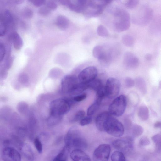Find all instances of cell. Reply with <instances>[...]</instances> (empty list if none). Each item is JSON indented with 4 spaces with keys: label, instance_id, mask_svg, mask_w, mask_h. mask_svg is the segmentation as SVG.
<instances>
[{
    "label": "cell",
    "instance_id": "6da1fadb",
    "mask_svg": "<svg viewBox=\"0 0 161 161\" xmlns=\"http://www.w3.org/2000/svg\"><path fill=\"white\" fill-rule=\"evenodd\" d=\"M61 86L63 92L72 95L78 94L84 90L83 84L78 77L73 75L64 76L61 81Z\"/></svg>",
    "mask_w": 161,
    "mask_h": 161
},
{
    "label": "cell",
    "instance_id": "7a4b0ae2",
    "mask_svg": "<svg viewBox=\"0 0 161 161\" xmlns=\"http://www.w3.org/2000/svg\"><path fill=\"white\" fill-rule=\"evenodd\" d=\"M103 130L112 136L119 137L123 134L124 128L121 122L111 115L104 123Z\"/></svg>",
    "mask_w": 161,
    "mask_h": 161
},
{
    "label": "cell",
    "instance_id": "3957f363",
    "mask_svg": "<svg viewBox=\"0 0 161 161\" xmlns=\"http://www.w3.org/2000/svg\"><path fill=\"white\" fill-rule=\"evenodd\" d=\"M71 103L70 101L64 99L53 100L50 104V115L62 116L69 110Z\"/></svg>",
    "mask_w": 161,
    "mask_h": 161
},
{
    "label": "cell",
    "instance_id": "277c9868",
    "mask_svg": "<svg viewBox=\"0 0 161 161\" xmlns=\"http://www.w3.org/2000/svg\"><path fill=\"white\" fill-rule=\"evenodd\" d=\"M126 98L124 95H121L116 97L110 104L109 112L111 115L116 116H121L126 107Z\"/></svg>",
    "mask_w": 161,
    "mask_h": 161
},
{
    "label": "cell",
    "instance_id": "5b68a950",
    "mask_svg": "<svg viewBox=\"0 0 161 161\" xmlns=\"http://www.w3.org/2000/svg\"><path fill=\"white\" fill-rule=\"evenodd\" d=\"M104 88L106 97L112 99L119 94L120 89V83L117 79L110 78L107 80Z\"/></svg>",
    "mask_w": 161,
    "mask_h": 161
},
{
    "label": "cell",
    "instance_id": "8992f818",
    "mask_svg": "<svg viewBox=\"0 0 161 161\" xmlns=\"http://www.w3.org/2000/svg\"><path fill=\"white\" fill-rule=\"evenodd\" d=\"M97 75V71L95 67L89 66L80 73L78 78L80 82L88 84L96 78Z\"/></svg>",
    "mask_w": 161,
    "mask_h": 161
},
{
    "label": "cell",
    "instance_id": "52a82bcc",
    "mask_svg": "<svg viewBox=\"0 0 161 161\" xmlns=\"http://www.w3.org/2000/svg\"><path fill=\"white\" fill-rule=\"evenodd\" d=\"M111 151L110 146L108 144H102L94 151L93 158L97 161H107L108 159Z\"/></svg>",
    "mask_w": 161,
    "mask_h": 161
},
{
    "label": "cell",
    "instance_id": "ba28073f",
    "mask_svg": "<svg viewBox=\"0 0 161 161\" xmlns=\"http://www.w3.org/2000/svg\"><path fill=\"white\" fill-rule=\"evenodd\" d=\"M1 157L4 161H20L21 156L20 153L12 147H4L2 150Z\"/></svg>",
    "mask_w": 161,
    "mask_h": 161
},
{
    "label": "cell",
    "instance_id": "9c48e42d",
    "mask_svg": "<svg viewBox=\"0 0 161 161\" xmlns=\"http://www.w3.org/2000/svg\"><path fill=\"white\" fill-rule=\"evenodd\" d=\"M112 145L113 147L117 150L120 151H125L132 147V140L129 137L125 139H118L114 141Z\"/></svg>",
    "mask_w": 161,
    "mask_h": 161
},
{
    "label": "cell",
    "instance_id": "30bf717a",
    "mask_svg": "<svg viewBox=\"0 0 161 161\" xmlns=\"http://www.w3.org/2000/svg\"><path fill=\"white\" fill-rule=\"evenodd\" d=\"M80 136V131L78 128L75 126H72L69 129L65 136V145L70 148L74 140Z\"/></svg>",
    "mask_w": 161,
    "mask_h": 161
},
{
    "label": "cell",
    "instance_id": "8fae6325",
    "mask_svg": "<svg viewBox=\"0 0 161 161\" xmlns=\"http://www.w3.org/2000/svg\"><path fill=\"white\" fill-rule=\"evenodd\" d=\"M71 159L75 161H89L90 157L81 149H76L73 150L70 153Z\"/></svg>",
    "mask_w": 161,
    "mask_h": 161
},
{
    "label": "cell",
    "instance_id": "7c38bea8",
    "mask_svg": "<svg viewBox=\"0 0 161 161\" xmlns=\"http://www.w3.org/2000/svg\"><path fill=\"white\" fill-rule=\"evenodd\" d=\"M24 157L29 161L34 160V153L31 147L24 142L22 143L18 148Z\"/></svg>",
    "mask_w": 161,
    "mask_h": 161
},
{
    "label": "cell",
    "instance_id": "4fadbf2b",
    "mask_svg": "<svg viewBox=\"0 0 161 161\" xmlns=\"http://www.w3.org/2000/svg\"><path fill=\"white\" fill-rule=\"evenodd\" d=\"M111 114L108 112L105 111L99 114L95 119V124L97 129L100 131H103L104 123L108 118Z\"/></svg>",
    "mask_w": 161,
    "mask_h": 161
},
{
    "label": "cell",
    "instance_id": "5bb4252c",
    "mask_svg": "<svg viewBox=\"0 0 161 161\" xmlns=\"http://www.w3.org/2000/svg\"><path fill=\"white\" fill-rule=\"evenodd\" d=\"M13 112L9 106H4L0 108V122H8Z\"/></svg>",
    "mask_w": 161,
    "mask_h": 161
},
{
    "label": "cell",
    "instance_id": "9a60e30c",
    "mask_svg": "<svg viewBox=\"0 0 161 161\" xmlns=\"http://www.w3.org/2000/svg\"><path fill=\"white\" fill-rule=\"evenodd\" d=\"M124 62L126 66L129 68H134L137 66L138 60L134 55L128 53L124 56Z\"/></svg>",
    "mask_w": 161,
    "mask_h": 161
},
{
    "label": "cell",
    "instance_id": "2e32d148",
    "mask_svg": "<svg viewBox=\"0 0 161 161\" xmlns=\"http://www.w3.org/2000/svg\"><path fill=\"white\" fill-rule=\"evenodd\" d=\"M11 36L14 48L17 50L20 49L22 47L23 42L19 35L17 32H14Z\"/></svg>",
    "mask_w": 161,
    "mask_h": 161
},
{
    "label": "cell",
    "instance_id": "e0dca14e",
    "mask_svg": "<svg viewBox=\"0 0 161 161\" xmlns=\"http://www.w3.org/2000/svg\"><path fill=\"white\" fill-rule=\"evenodd\" d=\"M70 147L65 145L54 158V161H66L67 160L69 153Z\"/></svg>",
    "mask_w": 161,
    "mask_h": 161
},
{
    "label": "cell",
    "instance_id": "ac0fdd59",
    "mask_svg": "<svg viewBox=\"0 0 161 161\" xmlns=\"http://www.w3.org/2000/svg\"><path fill=\"white\" fill-rule=\"evenodd\" d=\"M72 146L76 149H84L87 148V143L86 140L80 136L74 140L72 143Z\"/></svg>",
    "mask_w": 161,
    "mask_h": 161
},
{
    "label": "cell",
    "instance_id": "d6986e66",
    "mask_svg": "<svg viewBox=\"0 0 161 161\" xmlns=\"http://www.w3.org/2000/svg\"><path fill=\"white\" fill-rule=\"evenodd\" d=\"M56 24L59 28L64 30L68 27L69 21L66 17L60 15L58 16L56 19Z\"/></svg>",
    "mask_w": 161,
    "mask_h": 161
},
{
    "label": "cell",
    "instance_id": "ffe728a7",
    "mask_svg": "<svg viewBox=\"0 0 161 161\" xmlns=\"http://www.w3.org/2000/svg\"><path fill=\"white\" fill-rule=\"evenodd\" d=\"M14 129H15V132L14 133L21 140L24 141L27 134V130L26 128L21 125Z\"/></svg>",
    "mask_w": 161,
    "mask_h": 161
},
{
    "label": "cell",
    "instance_id": "44dd1931",
    "mask_svg": "<svg viewBox=\"0 0 161 161\" xmlns=\"http://www.w3.org/2000/svg\"><path fill=\"white\" fill-rule=\"evenodd\" d=\"M138 115L142 120H147L149 117V112L148 108L144 106H141L138 110Z\"/></svg>",
    "mask_w": 161,
    "mask_h": 161
},
{
    "label": "cell",
    "instance_id": "7402d4cb",
    "mask_svg": "<svg viewBox=\"0 0 161 161\" xmlns=\"http://www.w3.org/2000/svg\"><path fill=\"white\" fill-rule=\"evenodd\" d=\"M101 103L100 101L96 99L94 102L88 108L87 110V115L90 116L93 115L99 108Z\"/></svg>",
    "mask_w": 161,
    "mask_h": 161
},
{
    "label": "cell",
    "instance_id": "603a6c76",
    "mask_svg": "<svg viewBox=\"0 0 161 161\" xmlns=\"http://www.w3.org/2000/svg\"><path fill=\"white\" fill-rule=\"evenodd\" d=\"M16 108L21 114L25 115L28 111V107L27 103L24 101H20L17 104Z\"/></svg>",
    "mask_w": 161,
    "mask_h": 161
},
{
    "label": "cell",
    "instance_id": "cb8c5ba5",
    "mask_svg": "<svg viewBox=\"0 0 161 161\" xmlns=\"http://www.w3.org/2000/svg\"><path fill=\"white\" fill-rule=\"evenodd\" d=\"M103 86L101 80L96 78L88 84V88L92 89L96 91Z\"/></svg>",
    "mask_w": 161,
    "mask_h": 161
},
{
    "label": "cell",
    "instance_id": "d4e9b609",
    "mask_svg": "<svg viewBox=\"0 0 161 161\" xmlns=\"http://www.w3.org/2000/svg\"><path fill=\"white\" fill-rule=\"evenodd\" d=\"M112 161H123L126 160L125 157L123 153L120 151H116L114 152L111 157Z\"/></svg>",
    "mask_w": 161,
    "mask_h": 161
},
{
    "label": "cell",
    "instance_id": "484cf974",
    "mask_svg": "<svg viewBox=\"0 0 161 161\" xmlns=\"http://www.w3.org/2000/svg\"><path fill=\"white\" fill-rule=\"evenodd\" d=\"M62 116L50 115L47 119V123L50 126H53L59 123L61 120Z\"/></svg>",
    "mask_w": 161,
    "mask_h": 161
},
{
    "label": "cell",
    "instance_id": "4316f807",
    "mask_svg": "<svg viewBox=\"0 0 161 161\" xmlns=\"http://www.w3.org/2000/svg\"><path fill=\"white\" fill-rule=\"evenodd\" d=\"M152 140L154 142L156 150L160 151L161 149V137L160 134H158L153 136L152 137Z\"/></svg>",
    "mask_w": 161,
    "mask_h": 161
},
{
    "label": "cell",
    "instance_id": "83f0119b",
    "mask_svg": "<svg viewBox=\"0 0 161 161\" xmlns=\"http://www.w3.org/2000/svg\"><path fill=\"white\" fill-rule=\"evenodd\" d=\"M8 131L7 128L3 125H0V142L8 138Z\"/></svg>",
    "mask_w": 161,
    "mask_h": 161
},
{
    "label": "cell",
    "instance_id": "f1b7e54d",
    "mask_svg": "<svg viewBox=\"0 0 161 161\" xmlns=\"http://www.w3.org/2000/svg\"><path fill=\"white\" fill-rule=\"evenodd\" d=\"M132 131L133 135L135 137H138L142 134L143 129L141 126L135 125L133 126Z\"/></svg>",
    "mask_w": 161,
    "mask_h": 161
},
{
    "label": "cell",
    "instance_id": "f546056e",
    "mask_svg": "<svg viewBox=\"0 0 161 161\" xmlns=\"http://www.w3.org/2000/svg\"><path fill=\"white\" fill-rule=\"evenodd\" d=\"M85 114V112L83 110L78 111L75 115L72 121L75 122L80 121L84 117Z\"/></svg>",
    "mask_w": 161,
    "mask_h": 161
},
{
    "label": "cell",
    "instance_id": "4dcf8cb0",
    "mask_svg": "<svg viewBox=\"0 0 161 161\" xmlns=\"http://www.w3.org/2000/svg\"><path fill=\"white\" fill-rule=\"evenodd\" d=\"M34 144L36 149L39 153H41L42 150V144L39 137H36L34 140Z\"/></svg>",
    "mask_w": 161,
    "mask_h": 161
},
{
    "label": "cell",
    "instance_id": "1f68e13d",
    "mask_svg": "<svg viewBox=\"0 0 161 161\" xmlns=\"http://www.w3.org/2000/svg\"><path fill=\"white\" fill-rule=\"evenodd\" d=\"M92 120L91 116H88L84 117L80 121V124L81 126H85L90 124Z\"/></svg>",
    "mask_w": 161,
    "mask_h": 161
},
{
    "label": "cell",
    "instance_id": "d6a6232c",
    "mask_svg": "<svg viewBox=\"0 0 161 161\" xmlns=\"http://www.w3.org/2000/svg\"><path fill=\"white\" fill-rule=\"evenodd\" d=\"M18 80L20 83L22 84H25L28 80L27 76L25 74L21 73L19 76Z\"/></svg>",
    "mask_w": 161,
    "mask_h": 161
},
{
    "label": "cell",
    "instance_id": "836d02e7",
    "mask_svg": "<svg viewBox=\"0 0 161 161\" xmlns=\"http://www.w3.org/2000/svg\"><path fill=\"white\" fill-rule=\"evenodd\" d=\"M6 27L5 23L2 20H0V36H2L5 34Z\"/></svg>",
    "mask_w": 161,
    "mask_h": 161
},
{
    "label": "cell",
    "instance_id": "e575fe53",
    "mask_svg": "<svg viewBox=\"0 0 161 161\" xmlns=\"http://www.w3.org/2000/svg\"><path fill=\"white\" fill-rule=\"evenodd\" d=\"M125 86L128 88L132 87L134 85V80L130 77H127L125 79Z\"/></svg>",
    "mask_w": 161,
    "mask_h": 161
},
{
    "label": "cell",
    "instance_id": "d590c367",
    "mask_svg": "<svg viewBox=\"0 0 161 161\" xmlns=\"http://www.w3.org/2000/svg\"><path fill=\"white\" fill-rule=\"evenodd\" d=\"M86 97V93H83L75 96L73 98V100L75 102H80L84 100Z\"/></svg>",
    "mask_w": 161,
    "mask_h": 161
},
{
    "label": "cell",
    "instance_id": "8d00e7d4",
    "mask_svg": "<svg viewBox=\"0 0 161 161\" xmlns=\"http://www.w3.org/2000/svg\"><path fill=\"white\" fill-rule=\"evenodd\" d=\"M5 54V49L4 46L0 43V62L4 58Z\"/></svg>",
    "mask_w": 161,
    "mask_h": 161
},
{
    "label": "cell",
    "instance_id": "74e56055",
    "mask_svg": "<svg viewBox=\"0 0 161 161\" xmlns=\"http://www.w3.org/2000/svg\"><path fill=\"white\" fill-rule=\"evenodd\" d=\"M149 143L150 141L149 139L146 137H142L139 141V144L142 146L147 145Z\"/></svg>",
    "mask_w": 161,
    "mask_h": 161
},
{
    "label": "cell",
    "instance_id": "f35d334b",
    "mask_svg": "<svg viewBox=\"0 0 161 161\" xmlns=\"http://www.w3.org/2000/svg\"><path fill=\"white\" fill-rule=\"evenodd\" d=\"M161 126V124L160 121H157L155 123L154 127L156 128H160Z\"/></svg>",
    "mask_w": 161,
    "mask_h": 161
},
{
    "label": "cell",
    "instance_id": "ab89813d",
    "mask_svg": "<svg viewBox=\"0 0 161 161\" xmlns=\"http://www.w3.org/2000/svg\"></svg>",
    "mask_w": 161,
    "mask_h": 161
}]
</instances>
